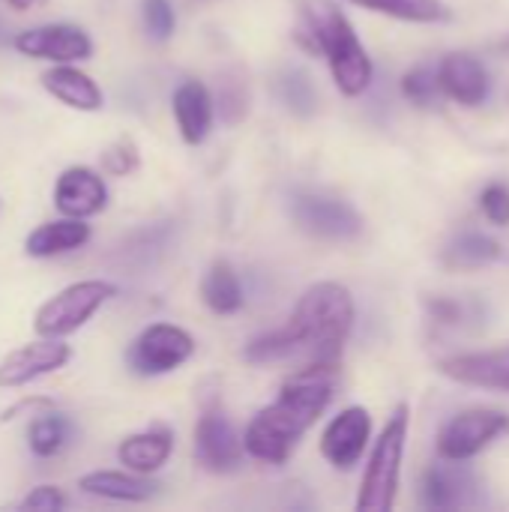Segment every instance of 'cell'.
<instances>
[{"label": "cell", "mask_w": 509, "mask_h": 512, "mask_svg": "<svg viewBox=\"0 0 509 512\" xmlns=\"http://www.w3.org/2000/svg\"><path fill=\"white\" fill-rule=\"evenodd\" d=\"M429 312H432L435 321H441V324H459V321H462V306H459L456 300L438 297V300L429 303Z\"/></svg>", "instance_id": "33"}, {"label": "cell", "mask_w": 509, "mask_h": 512, "mask_svg": "<svg viewBox=\"0 0 509 512\" xmlns=\"http://www.w3.org/2000/svg\"><path fill=\"white\" fill-rule=\"evenodd\" d=\"M509 432V417L495 408H471L456 414L438 435V453L447 462H468L480 456L498 435Z\"/></svg>", "instance_id": "6"}, {"label": "cell", "mask_w": 509, "mask_h": 512, "mask_svg": "<svg viewBox=\"0 0 509 512\" xmlns=\"http://www.w3.org/2000/svg\"><path fill=\"white\" fill-rule=\"evenodd\" d=\"M480 207L489 216V222L495 225H509V189L501 183H492L489 189H483L480 195Z\"/></svg>", "instance_id": "30"}, {"label": "cell", "mask_w": 509, "mask_h": 512, "mask_svg": "<svg viewBox=\"0 0 509 512\" xmlns=\"http://www.w3.org/2000/svg\"><path fill=\"white\" fill-rule=\"evenodd\" d=\"M39 81H42V87L54 99H60L63 105H69L75 111H99L102 108V90H99V84L90 75H84L81 69L69 66V63L51 66L48 72H42Z\"/></svg>", "instance_id": "18"}, {"label": "cell", "mask_w": 509, "mask_h": 512, "mask_svg": "<svg viewBox=\"0 0 509 512\" xmlns=\"http://www.w3.org/2000/svg\"><path fill=\"white\" fill-rule=\"evenodd\" d=\"M144 24H147L153 39L165 42L174 33V24H177L171 0H144Z\"/></svg>", "instance_id": "29"}, {"label": "cell", "mask_w": 509, "mask_h": 512, "mask_svg": "<svg viewBox=\"0 0 509 512\" xmlns=\"http://www.w3.org/2000/svg\"><path fill=\"white\" fill-rule=\"evenodd\" d=\"M45 411H54V402H51V399H39V396H33V399H24V402H18V405L6 408L0 420H3V423H12V420H18V417H24V414L39 417V414H45Z\"/></svg>", "instance_id": "32"}, {"label": "cell", "mask_w": 509, "mask_h": 512, "mask_svg": "<svg viewBox=\"0 0 509 512\" xmlns=\"http://www.w3.org/2000/svg\"><path fill=\"white\" fill-rule=\"evenodd\" d=\"M480 501V483L468 465H432L423 477V504L429 510H462Z\"/></svg>", "instance_id": "14"}, {"label": "cell", "mask_w": 509, "mask_h": 512, "mask_svg": "<svg viewBox=\"0 0 509 512\" xmlns=\"http://www.w3.org/2000/svg\"><path fill=\"white\" fill-rule=\"evenodd\" d=\"M78 489L87 492V495L105 498V501L138 504V501H150L159 486L144 480V477H135V471L132 474H123V471H93V474L78 480Z\"/></svg>", "instance_id": "21"}, {"label": "cell", "mask_w": 509, "mask_h": 512, "mask_svg": "<svg viewBox=\"0 0 509 512\" xmlns=\"http://www.w3.org/2000/svg\"><path fill=\"white\" fill-rule=\"evenodd\" d=\"M303 12L318 48L330 63L336 87L345 96H360L372 84V60L345 12L333 0H306Z\"/></svg>", "instance_id": "3"}, {"label": "cell", "mask_w": 509, "mask_h": 512, "mask_svg": "<svg viewBox=\"0 0 509 512\" xmlns=\"http://www.w3.org/2000/svg\"><path fill=\"white\" fill-rule=\"evenodd\" d=\"M66 420L54 411H45L39 417H33L30 429H27V444L33 450V456L39 459H51L63 450L66 444Z\"/></svg>", "instance_id": "25"}, {"label": "cell", "mask_w": 509, "mask_h": 512, "mask_svg": "<svg viewBox=\"0 0 509 512\" xmlns=\"http://www.w3.org/2000/svg\"><path fill=\"white\" fill-rule=\"evenodd\" d=\"M354 327L351 291L339 282H318L306 288L291 321L246 345L249 363H276L303 354L312 366L336 369L342 348Z\"/></svg>", "instance_id": "1"}, {"label": "cell", "mask_w": 509, "mask_h": 512, "mask_svg": "<svg viewBox=\"0 0 509 512\" xmlns=\"http://www.w3.org/2000/svg\"><path fill=\"white\" fill-rule=\"evenodd\" d=\"M348 3H357L363 9H372L390 18L417 21V24H435V21L450 18V9L444 0H348Z\"/></svg>", "instance_id": "23"}, {"label": "cell", "mask_w": 509, "mask_h": 512, "mask_svg": "<svg viewBox=\"0 0 509 512\" xmlns=\"http://www.w3.org/2000/svg\"><path fill=\"white\" fill-rule=\"evenodd\" d=\"M171 450H174V435L156 426V429H147L141 435H129L126 441H120L117 459L135 474H153L168 462Z\"/></svg>", "instance_id": "19"}, {"label": "cell", "mask_w": 509, "mask_h": 512, "mask_svg": "<svg viewBox=\"0 0 509 512\" xmlns=\"http://www.w3.org/2000/svg\"><path fill=\"white\" fill-rule=\"evenodd\" d=\"M291 213L297 225L315 237L327 240H351L363 231V216L342 198H327V195H312L303 192L294 198Z\"/></svg>", "instance_id": "8"}, {"label": "cell", "mask_w": 509, "mask_h": 512, "mask_svg": "<svg viewBox=\"0 0 509 512\" xmlns=\"http://www.w3.org/2000/svg\"><path fill=\"white\" fill-rule=\"evenodd\" d=\"M174 117L186 144H201L213 126V99L201 81H183L174 90Z\"/></svg>", "instance_id": "17"}, {"label": "cell", "mask_w": 509, "mask_h": 512, "mask_svg": "<svg viewBox=\"0 0 509 512\" xmlns=\"http://www.w3.org/2000/svg\"><path fill=\"white\" fill-rule=\"evenodd\" d=\"M438 78H441V90L474 108L489 96V75L483 69V63L471 54H447L438 66Z\"/></svg>", "instance_id": "16"}, {"label": "cell", "mask_w": 509, "mask_h": 512, "mask_svg": "<svg viewBox=\"0 0 509 512\" xmlns=\"http://www.w3.org/2000/svg\"><path fill=\"white\" fill-rule=\"evenodd\" d=\"M441 372L459 384H468V387H486V390L509 393V345L507 348H495V351L450 357L441 363Z\"/></svg>", "instance_id": "15"}, {"label": "cell", "mask_w": 509, "mask_h": 512, "mask_svg": "<svg viewBox=\"0 0 509 512\" xmlns=\"http://www.w3.org/2000/svg\"><path fill=\"white\" fill-rule=\"evenodd\" d=\"M201 297L210 306V312H216V315H234L243 306V288H240L237 273L225 261H216L207 270L204 282H201Z\"/></svg>", "instance_id": "22"}, {"label": "cell", "mask_w": 509, "mask_h": 512, "mask_svg": "<svg viewBox=\"0 0 509 512\" xmlns=\"http://www.w3.org/2000/svg\"><path fill=\"white\" fill-rule=\"evenodd\" d=\"M87 240H90V225L66 216V219L45 222V225L33 228L24 240V252L30 258H54V255H63V252L84 246Z\"/></svg>", "instance_id": "20"}, {"label": "cell", "mask_w": 509, "mask_h": 512, "mask_svg": "<svg viewBox=\"0 0 509 512\" xmlns=\"http://www.w3.org/2000/svg\"><path fill=\"white\" fill-rule=\"evenodd\" d=\"M102 168L114 177H126L138 168V147L129 138L114 141L105 153H102Z\"/></svg>", "instance_id": "28"}, {"label": "cell", "mask_w": 509, "mask_h": 512, "mask_svg": "<svg viewBox=\"0 0 509 512\" xmlns=\"http://www.w3.org/2000/svg\"><path fill=\"white\" fill-rule=\"evenodd\" d=\"M18 507H21V510L57 512L66 507V495H63L57 486H39V489H33V492H30Z\"/></svg>", "instance_id": "31"}, {"label": "cell", "mask_w": 509, "mask_h": 512, "mask_svg": "<svg viewBox=\"0 0 509 512\" xmlns=\"http://www.w3.org/2000/svg\"><path fill=\"white\" fill-rule=\"evenodd\" d=\"M195 354V339L174 324H150L129 348V366L138 375H168Z\"/></svg>", "instance_id": "7"}, {"label": "cell", "mask_w": 509, "mask_h": 512, "mask_svg": "<svg viewBox=\"0 0 509 512\" xmlns=\"http://www.w3.org/2000/svg\"><path fill=\"white\" fill-rule=\"evenodd\" d=\"M54 207L72 219H87L102 213L108 207L105 180L84 165L66 168L54 183Z\"/></svg>", "instance_id": "13"}, {"label": "cell", "mask_w": 509, "mask_h": 512, "mask_svg": "<svg viewBox=\"0 0 509 512\" xmlns=\"http://www.w3.org/2000/svg\"><path fill=\"white\" fill-rule=\"evenodd\" d=\"M408 405H399L393 411V417L387 420L372 459H369V471L363 477L360 486V498H357V510L360 512H390L396 504V492H399V468H402V453H405V441H408Z\"/></svg>", "instance_id": "4"}, {"label": "cell", "mask_w": 509, "mask_h": 512, "mask_svg": "<svg viewBox=\"0 0 509 512\" xmlns=\"http://www.w3.org/2000/svg\"><path fill=\"white\" fill-rule=\"evenodd\" d=\"M372 435V417L366 408H345L327 429L321 438V453L330 465L348 471L360 462L366 444Z\"/></svg>", "instance_id": "12"}, {"label": "cell", "mask_w": 509, "mask_h": 512, "mask_svg": "<svg viewBox=\"0 0 509 512\" xmlns=\"http://www.w3.org/2000/svg\"><path fill=\"white\" fill-rule=\"evenodd\" d=\"M114 297V285L105 279H87L54 294L33 318V330L45 339H63L81 330Z\"/></svg>", "instance_id": "5"}, {"label": "cell", "mask_w": 509, "mask_h": 512, "mask_svg": "<svg viewBox=\"0 0 509 512\" xmlns=\"http://www.w3.org/2000/svg\"><path fill=\"white\" fill-rule=\"evenodd\" d=\"M438 90H441V78H438V72H432L429 66H417V69H411V72L402 78V93H405L414 105H420V108L435 105Z\"/></svg>", "instance_id": "26"}, {"label": "cell", "mask_w": 509, "mask_h": 512, "mask_svg": "<svg viewBox=\"0 0 509 512\" xmlns=\"http://www.w3.org/2000/svg\"><path fill=\"white\" fill-rule=\"evenodd\" d=\"M333 372L330 366H309L300 375L288 378L279 399L267 405L246 429V453L267 465H282L297 441L315 426L324 408L333 399Z\"/></svg>", "instance_id": "2"}, {"label": "cell", "mask_w": 509, "mask_h": 512, "mask_svg": "<svg viewBox=\"0 0 509 512\" xmlns=\"http://www.w3.org/2000/svg\"><path fill=\"white\" fill-rule=\"evenodd\" d=\"M444 258L456 270H477V267H486V264L498 261L501 258V246L492 237H486V234L468 231V234H459L447 246V255Z\"/></svg>", "instance_id": "24"}, {"label": "cell", "mask_w": 509, "mask_h": 512, "mask_svg": "<svg viewBox=\"0 0 509 512\" xmlns=\"http://www.w3.org/2000/svg\"><path fill=\"white\" fill-rule=\"evenodd\" d=\"M246 441L237 435L234 423L225 417V411L210 408L201 414L195 426V456L198 462L213 474H231L243 462Z\"/></svg>", "instance_id": "9"}, {"label": "cell", "mask_w": 509, "mask_h": 512, "mask_svg": "<svg viewBox=\"0 0 509 512\" xmlns=\"http://www.w3.org/2000/svg\"><path fill=\"white\" fill-rule=\"evenodd\" d=\"M72 360V348L63 345L60 339H39L30 345H21L15 351H9L0 360V387H24L30 381H36L39 375L57 372Z\"/></svg>", "instance_id": "11"}, {"label": "cell", "mask_w": 509, "mask_h": 512, "mask_svg": "<svg viewBox=\"0 0 509 512\" xmlns=\"http://www.w3.org/2000/svg\"><path fill=\"white\" fill-rule=\"evenodd\" d=\"M15 48L24 57L51 60V63H75L93 54V39L78 24H42V27H30L18 33Z\"/></svg>", "instance_id": "10"}, {"label": "cell", "mask_w": 509, "mask_h": 512, "mask_svg": "<svg viewBox=\"0 0 509 512\" xmlns=\"http://www.w3.org/2000/svg\"><path fill=\"white\" fill-rule=\"evenodd\" d=\"M6 6H12V9H18V12H27L30 6H36V3H42V0H3Z\"/></svg>", "instance_id": "34"}, {"label": "cell", "mask_w": 509, "mask_h": 512, "mask_svg": "<svg viewBox=\"0 0 509 512\" xmlns=\"http://www.w3.org/2000/svg\"><path fill=\"white\" fill-rule=\"evenodd\" d=\"M279 93H282L285 105L294 108V111H300V114H309L312 105H315L312 81H309L303 72H297V69H291V72H285V75L279 78Z\"/></svg>", "instance_id": "27"}]
</instances>
